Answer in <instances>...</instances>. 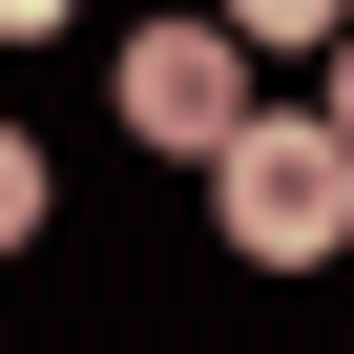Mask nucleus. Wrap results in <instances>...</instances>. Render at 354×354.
Returning a JSON list of instances; mask_svg holds the SVG:
<instances>
[{"mask_svg": "<svg viewBox=\"0 0 354 354\" xmlns=\"http://www.w3.org/2000/svg\"><path fill=\"white\" fill-rule=\"evenodd\" d=\"M209 209H230L250 271H333L354 250V146H333V104H250V146L209 167Z\"/></svg>", "mask_w": 354, "mask_h": 354, "instance_id": "nucleus-1", "label": "nucleus"}, {"mask_svg": "<svg viewBox=\"0 0 354 354\" xmlns=\"http://www.w3.org/2000/svg\"><path fill=\"white\" fill-rule=\"evenodd\" d=\"M125 146L230 167V146H250V42H230V21H146V42H125Z\"/></svg>", "mask_w": 354, "mask_h": 354, "instance_id": "nucleus-2", "label": "nucleus"}, {"mask_svg": "<svg viewBox=\"0 0 354 354\" xmlns=\"http://www.w3.org/2000/svg\"><path fill=\"white\" fill-rule=\"evenodd\" d=\"M230 42H354V0H209Z\"/></svg>", "mask_w": 354, "mask_h": 354, "instance_id": "nucleus-3", "label": "nucleus"}, {"mask_svg": "<svg viewBox=\"0 0 354 354\" xmlns=\"http://www.w3.org/2000/svg\"><path fill=\"white\" fill-rule=\"evenodd\" d=\"M0 250H42V146L0 125Z\"/></svg>", "mask_w": 354, "mask_h": 354, "instance_id": "nucleus-4", "label": "nucleus"}, {"mask_svg": "<svg viewBox=\"0 0 354 354\" xmlns=\"http://www.w3.org/2000/svg\"><path fill=\"white\" fill-rule=\"evenodd\" d=\"M42 21H84V0H0V42H42Z\"/></svg>", "mask_w": 354, "mask_h": 354, "instance_id": "nucleus-5", "label": "nucleus"}, {"mask_svg": "<svg viewBox=\"0 0 354 354\" xmlns=\"http://www.w3.org/2000/svg\"><path fill=\"white\" fill-rule=\"evenodd\" d=\"M333 146H354V42H333Z\"/></svg>", "mask_w": 354, "mask_h": 354, "instance_id": "nucleus-6", "label": "nucleus"}]
</instances>
